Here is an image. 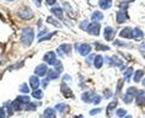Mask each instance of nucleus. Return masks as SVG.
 Returning a JSON list of instances; mask_svg holds the SVG:
<instances>
[{
	"mask_svg": "<svg viewBox=\"0 0 145 118\" xmlns=\"http://www.w3.org/2000/svg\"><path fill=\"white\" fill-rule=\"evenodd\" d=\"M33 30L30 27V28H24L22 32H21V41H22L24 44L26 46H30L32 43V39H33Z\"/></svg>",
	"mask_w": 145,
	"mask_h": 118,
	"instance_id": "1",
	"label": "nucleus"
},
{
	"mask_svg": "<svg viewBox=\"0 0 145 118\" xmlns=\"http://www.w3.org/2000/svg\"><path fill=\"white\" fill-rule=\"evenodd\" d=\"M17 15H19L22 20H30V19H32V17H33V12L31 11V9L24 8V9H20V10H19Z\"/></svg>",
	"mask_w": 145,
	"mask_h": 118,
	"instance_id": "2",
	"label": "nucleus"
},
{
	"mask_svg": "<svg viewBox=\"0 0 145 118\" xmlns=\"http://www.w3.org/2000/svg\"><path fill=\"white\" fill-rule=\"evenodd\" d=\"M43 59H44V62L48 63L49 65H56V64L58 63L57 57H56V54H54V52H48V53H46L44 57H43Z\"/></svg>",
	"mask_w": 145,
	"mask_h": 118,
	"instance_id": "3",
	"label": "nucleus"
},
{
	"mask_svg": "<svg viewBox=\"0 0 145 118\" xmlns=\"http://www.w3.org/2000/svg\"><path fill=\"white\" fill-rule=\"evenodd\" d=\"M100 23L99 22H92V23H90L89 25V27H88V32L90 35H92V36H99L100 35Z\"/></svg>",
	"mask_w": 145,
	"mask_h": 118,
	"instance_id": "4",
	"label": "nucleus"
},
{
	"mask_svg": "<svg viewBox=\"0 0 145 118\" xmlns=\"http://www.w3.org/2000/svg\"><path fill=\"white\" fill-rule=\"evenodd\" d=\"M127 20H129V15L127 10H119L117 12V23H124Z\"/></svg>",
	"mask_w": 145,
	"mask_h": 118,
	"instance_id": "5",
	"label": "nucleus"
},
{
	"mask_svg": "<svg viewBox=\"0 0 145 118\" xmlns=\"http://www.w3.org/2000/svg\"><path fill=\"white\" fill-rule=\"evenodd\" d=\"M76 47H78V52L80 53L81 55H88V54H90V52H91V46L88 43H82L80 46H76Z\"/></svg>",
	"mask_w": 145,
	"mask_h": 118,
	"instance_id": "6",
	"label": "nucleus"
},
{
	"mask_svg": "<svg viewBox=\"0 0 145 118\" xmlns=\"http://www.w3.org/2000/svg\"><path fill=\"white\" fill-rule=\"evenodd\" d=\"M35 73L37 76H44V75L48 73V69H47L46 64H39V65L35 69Z\"/></svg>",
	"mask_w": 145,
	"mask_h": 118,
	"instance_id": "7",
	"label": "nucleus"
},
{
	"mask_svg": "<svg viewBox=\"0 0 145 118\" xmlns=\"http://www.w3.org/2000/svg\"><path fill=\"white\" fill-rule=\"evenodd\" d=\"M114 35H116L114 28L108 27V26L105 28V39H106V41H112V39L114 38Z\"/></svg>",
	"mask_w": 145,
	"mask_h": 118,
	"instance_id": "8",
	"label": "nucleus"
},
{
	"mask_svg": "<svg viewBox=\"0 0 145 118\" xmlns=\"http://www.w3.org/2000/svg\"><path fill=\"white\" fill-rule=\"evenodd\" d=\"M137 105L138 106H145V91L144 90H140V91H138V94H137Z\"/></svg>",
	"mask_w": 145,
	"mask_h": 118,
	"instance_id": "9",
	"label": "nucleus"
},
{
	"mask_svg": "<svg viewBox=\"0 0 145 118\" xmlns=\"http://www.w3.org/2000/svg\"><path fill=\"white\" fill-rule=\"evenodd\" d=\"M95 92L93 91H86V92H84L82 94V96H81V98H82V101L84 102H93V100H92V97H95Z\"/></svg>",
	"mask_w": 145,
	"mask_h": 118,
	"instance_id": "10",
	"label": "nucleus"
},
{
	"mask_svg": "<svg viewBox=\"0 0 145 118\" xmlns=\"http://www.w3.org/2000/svg\"><path fill=\"white\" fill-rule=\"evenodd\" d=\"M60 91H61V94H63L65 97L67 98H72L74 97V95H72V92H71V90L69 89V86H67L65 84H61V89H60Z\"/></svg>",
	"mask_w": 145,
	"mask_h": 118,
	"instance_id": "11",
	"label": "nucleus"
},
{
	"mask_svg": "<svg viewBox=\"0 0 145 118\" xmlns=\"http://www.w3.org/2000/svg\"><path fill=\"white\" fill-rule=\"evenodd\" d=\"M70 52H71V46L70 44H61L59 46V48H58V53L61 55L63 53H65V54H70Z\"/></svg>",
	"mask_w": 145,
	"mask_h": 118,
	"instance_id": "12",
	"label": "nucleus"
},
{
	"mask_svg": "<svg viewBox=\"0 0 145 118\" xmlns=\"http://www.w3.org/2000/svg\"><path fill=\"white\" fill-rule=\"evenodd\" d=\"M119 36L123 37V38H132L133 37V30L130 27H125V28H123V30L121 31Z\"/></svg>",
	"mask_w": 145,
	"mask_h": 118,
	"instance_id": "13",
	"label": "nucleus"
},
{
	"mask_svg": "<svg viewBox=\"0 0 145 118\" xmlns=\"http://www.w3.org/2000/svg\"><path fill=\"white\" fill-rule=\"evenodd\" d=\"M133 39H135V41H141V39L144 38V33L143 31L139 30V28H135V30H133Z\"/></svg>",
	"mask_w": 145,
	"mask_h": 118,
	"instance_id": "14",
	"label": "nucleus"
},
{
	"mask_svg": "<svg viewBox=\"0 0 145 118\" xmlns=\"http://www.w3.org/2000/svg\"><path fill=\"white\" fill-rule=\"evenodd\" d=\"M30 86H31V89H33V91L37 90V87L39 86V79L37 76H31L30 78Z\"/></svg>",
	"mask_w": 145,
	"mask_h": 118,
	"instance_id": "15",
	"label": "nucleus"
},
{
	"mask_svg": "<svg viewBox=\"0 0 145 118\" xmlns=\"http://www.w3.org/2000/svg\"><path fill=\"white\" fill-rule=\"evenodd\" d=\"M99 5L102 10H108L112 6V0H100Z\"/></svg>",
	"mask_w": 145,
	"mask_h": 118,
	"instance_id": "16",
	"label": "nucleus"
},
{
	"mask_svg": "<svg viewBox=\"0 0 145 118\" xmlns=\"http://www.w3.org/2000/svg\"><path fill=\"white\" fill-rule=\"evenodd\" d=\"M56 108H57V111L59 113L64 114V113H67L68 111H69V106L65 105V103H58V105L56 106Z\"/></svg>",
	"mask_w": 145,
	"mask_h": 118,
	"instance_id": "17",
	"label": "nucleus"
},
{
	"mask_svg": "<svg viewBox=\"0 0 145 118\" xmlns=\"http://www.w3.org/2000/svg\"><path fill=\"white\" fill-rule=\"evenodd\" d=\"M93 64H95V66L97 69H101V66H102V64H103V57L96 55L95 58H93Z\"/></svg>",
	"mask_w": 145,
	"mask_h": 118,
	"instance_id": "18",
	"label": "nucleus"
},
{
	"mask_svg": "<svg viewBox=\"0 0 145 118\" xmlns=\"http://www.w3.org/2000/svg\"><path fill=\"white\" fill-rule=\"evenodd\" d=\"M102 19H103V15H102V12H100V11H95L91 16V20L93 22H99V21H101Z\"/></svg>",
	"mask_w": 145,
	"mask_h": 118,
	"instance_id": "19",
	"label": "nucleus"
},
{
	"mask_svg": "<svg viewBox=\"0 0 145 118\" xmlns=\"http://www.w3.org/2000/svg\"><path fill=\"white\" fill-rule=\"evenodd\" d=\"M44 118H57L56 111L53 108H47L44 111Z\"/></svg>",
	"mask_w": 145,
	"mask_h": 118,
	"instance_id": "20",
	"label": "nucleus"
},
{
	"mask_svg": "<svg viewBox=\"0 0 145 118\" xmlns=\"http://www.w3.org/2000/svg\"><path fill=\"white\" fill-rule=\"evenodd\" d=\"M59 76V73H58L57 70H53V69H49L48 71V79L47 80H56Z\"/></svg>",
	"mask_w": 145,
	"mask_h": 118,
	"instance_id": "21",
	"label": "nucleus"
},
{
	"mask_svg": "<svg viewBox=\"0 0 145 118\" xmlns=\"http://www.w3.org/2000/svg\"><path fill=\"white\" fill-rule=\"evenodd\" d=\"M50 11H52L53 15H56L58 19H60V20L63 19V10H61L60 8H53Z\"/></svg>",
	"mask_w": 145,
	"mask_h": 118,
	"instance_id": "22",
	"label": "nucleus"
},
{
	"mask_svg": "<svg viewBox=\"0 0 145 118\" xmlns=\"http://www.w3.org/2000/svg\"><path fill=\"white\" fill-rule=\"evenodd\" d=\"M143 75H144V71L143 70L135 71V74H134V81H135V83H139V81L141 80V78H143Z\"/></svg>",
	"mask_w": 145,
	"mask_h": 118,
	"instance_id": "23",
	"label": "nucleus"
},
{
	"mask_svg": "<svg viewBox=\"0 0 145 118\" xmlns=\"http://www.w3.org/2000/svg\"><path fill=\"white\" fill-rule=\"evenodd\" d=\"M47 22L54 25V26L58 27V28H60V27H61V23L59 22V21H57L56 19H54V17H48V19H47Z\"/></svg>",
	"mask_w": 145,
	"mask_h": 118,
	"instance_id": "24",
	"label": "nucleus"
},
{
	"mask_svg": "<svg viewBox=\"0 0 145 118\" xmlns=\"http://www.w3.org/2000/svg\"><path fill=\"white\" fill-rule=\"evenodd\" d=\"M117 105H118L117 101H112L110 105H108V107H107V116H108V117H110V114H111V111L114 110L116 107H117Z\"/></svg>",
	"mask_w": 145,
	"mask_h": 118,
	"instance_id": "25",
	"label": "nucleus"
},
{
	"mask_svg": "<svg viewBox=\"0 0 145 118\" xmlns=\"http://www.w3.org/2000/svg\"><path fill=\"white\" fill-rule=\"evenodd\" d=\"M129 3H132V0H123V1L118 3V8H121V10H125Z\"/></svg>",
	"mask_w": 145,
	"mask_h": 118,
	"instance_id": "26",
	"label": "nucleus"
},
{
	"mask_svg": "<svg viewBox=\"0 0 145 118\" xmlns=\"http://www.w3.org/2000/svg\"><path fill=\"white\" fill-rule=\"evenodd\" d=\"M11 105H12V108L15 110V111H21V110H22V105H21V102L19 101V100L14 101V102L11 103Z\"/></svg>",
	"mask_w": 145,
	"mask_h": 118,
	"instance_id": "27",
	"label": "nucleus"
},
{
	"mask_svg": "<svg viewBox=\"0 0 145 118\" xmlns=\"http://www.w3.org/2000/svg\"><path fill=\"white\" fill-rule=\"evenodd\" d=\"M95 47H96L97 51H108V49H110V47H107V46H105V44H101L99 42L95 43Z\"/></svg>",
	"mask_w": 145,
	"mask_h": 118,
	"instance_id": "28",
	"label": "nucleus"
},
{
	"mask_svg": "<svg viewBox=\"0 0 145 118\" xmlns=\"http://www.w3.org/2000/svg\"><path fill=\"white\" fill-rule=\"evenodd\" d=\"M137 94H138V90L135 87H129L128 90H127V95H129V96H132V97H134V96H137Z\"/></svg>",
	"mask_w": 145,
	"mask_h": 118,
	"instance_id": "29",
	"label": "nucleus"
},
{
	"mask_svg": "<svg viewBox=\"0 0 145 118\" xmlns=\"http://www.w3.org/2000/svg\"><path fill=\"white\" fill-rule=\"evenodd\" d=\"M17 100H19L21 103H26V105L30 103V97H28V96H19Z\"/></svg>",
	"mask_w": 145,
	"mask_h": 118,
	"instance_id": "30",
	"label": "nucleus"
},
{
	"mask_svg": "<svg viewBox=\"0 0 145 118\" xmlns=\"http://www.w3.org/2000/svg\"><path fill=\"white\" fill-rule=\"evenodd\" d=\"M32 96H33L35 98H42L43 97V92L41 90H35L32 92Z\"/></svg>",
	"mask_w": 145,
	"mask_h": 118,
	"instance_id": "31",
	"label": "nucleus"
},
{
	"mask_svg": "<svg viewBox=\"0 0 145 118\" xmlns=\"http://www.w3.org/2000/svg\"><path fill=\"white\" fill-rule=\"evenodd\" d=\"M20 91L25 92V94H27V92H30V89H28L27 84H22V85H21V86H20Z\"/></svg>",
	"mask_w": 145,
	"mask_h": 118,
	"instance_id": "32",
	"label": "nucleus"
},
{
	"mask_svg": "<svg viewBox=\"0 0 145 118\" xmlns=\"http://www.w3.org/2000/svg\"><path fill=\"white\" fill-rule=\"evenodd\" d=\"M132 73H133V69H132V68H128V70L124 71V76H125L127 80H129V79H130V75H132Z\"/></svg>",
	"mask_w": 145,
	"mask_h": 118,
	"instance_id": "33",
	"label": "nucleus"
},
{
	"mask_svg": "<svg viewBox=\"0 0 145 118\" xmlns=\"http://www.w3.org/2000/svg\"><path fill=\"white\" fill-rule=\"evenodd\" d=\"M125 113H127V111H125V110H123V108L117 110V116H118V118H121V117H123V116H125Z\"/></svg>",
	"mask_w": 145,
	"mask_h": 118,
	"instance_id": "34",
	"label": "nucleus"
},
{
	"mask_svg": "<svg viewBox=\"0 0 145 118\" xmlns=\"http://www.w3.org/2000/svg\"><path fill=\"white\" fill-rule=\"evenodd\" d=\"M54 35H56V32H53V33H50V35H47L46 37H42V38H39L38 41H39V42H42V41H47V39H50V38H52Z\"/></svg>",
	"mask_w": 145,
	"mask_h": 118,
	"instance_id": "35",
	"label": "nucleus"
},
{
	"mask_svg": "<svg viewBox=\"0 0 145 118\" xmlns=\"http://www.w3.org/2000/svg\"><path fill=\"white\" fill-rule=\"evenodd\" d=\"M123 101H124L125 103H132V101H133V97H132V96H129V95H127V94H125L124 98H123Z\"/></svg>",
	"mask_w": 145,
	"mask_h": 118,
	"instance_id": "36",
	"label": "nucleus"
},
{
	"mask_svg": "<svg viewBox=\"0 0 145 118\" xmlns=\"http://www.w3.org/2000/svg\"><path fill=\"white\" fill-rule=\"evenodd\" d=\"M123 83H124V81H123L122 79H121V80L118 81V84H117V94H119V92L122 91V86H123Z\"/></svg>",
	"mask_w": 145,
	"mask_h": 118,
	"instance_id": "37",
	"label": "nucleus"
},
{
	"mask_svg": "<svg viewBox=\"0 0 145 118\" xmlns=\"http://www.w3.org/2000/svg\"><path fill=\"white\" fill-rule=\"evenodd\" d=\"M56 65H57V69H56V70L58 71V73H61V71H63V65H61V63L58 62Z\"/></svg>",
	"mask_w": 145,
	"mask_h": 118,
	"instance_id": "38",
	"label": "nucleus"
},
{
	"mask_svg": "<svg viewBox=\"0 0 145 118\" xmlns=\"http://www.w3.org/2000/svg\"><path fill=\"white\" fill-rule=\"evenodd\" d=\"M36 107H37V105H35V103H28V105H27V110L28 111H35L36 110Z\"/></svg>",
	"mask_w": 145,
	"mask_h": 118,
	"instance_id": "39",
	"label": "nucleus"
},
{
	"mask_svg": "<svg viewBox=\"0 0 145 118\" xmlns=\"http://www.w3.org/2000/svg\"><path fill=\"white\" fill-rule=\"evenodd\" d=\"M100 112H101V108H96V110H92L91 112H90V114L93 116V114H97V113H100Z\"/></svg>",
	"mask_w": 145,
	"mask_h": 118,
	"instance_id": "40",
	"label": "nucleus"
},
{
	"mask_svg": "<svg viewBox=\"0 0 145 118\" xmlns=\"http://www.w3.org/2000/svg\"><path fill=\"white\" fill-rule=\"evenodd\" d=\"M101 96H95V100H93V103H95V105H97V103H100V101H101Z\"/></svg>",
	"mask_w": 145,
	"mask_h": 118,
	"instance_id": "41",
	"label": "nucleus"
},
{
	"mask_svg": "<svg viewBox=\"0 0 145 118\" xmlns=\"http://www.w3.org/2000/svg\"><path fill=\"white\" fill-rule=\"evenodd\" d=\"M105 96H106V97H111V96H112V92H111L110 90H106V91H105Z\"/></svg>",
	"mask_w": 145,
	"mask_h": 118,
	"instance_id": "42",
	"label": "nucleus"
},
{
	"mask_svg": "<svg viewBox=\"0 0 145 118\" xmlns=\"http://www.w3.org/2000/svg\"><path fill=\"white\" fill-rule=\"evenodd\" d=\"M33 3L36 4V6H41L42 5V0H33Z\"/></svg>",
	"mask_w": 145,
	"mask_h": 118,
	"instance_id": "43",
	"label": "nucleus"
},
{
	"mask_svg": "<svg viewBox=\"0 0 145 118\" xmlns=\"http://www.w3.org/2000/svg\"><path fill=\"white\" fill-rule=\"evenodd\" d=\"M56 1H57V0H47V4H48V5H54V4H56Z\"/></svg>",
	"mask_w": 145,
	"mask_h": 118,
	"instance_id": "44",
	"label": "nucleus"
},
{
	"mask_svg": "<svg viewBox=\"0 0 145 118\" xmlns=\"http://www.w3.org/2000/svg\"><path fill=\"white\" fill-rule=\"evenodd\" d=\"M70 79H71V78L69 76V75H65V76H64V81H68V80L70 81Z\"/></svg>",
	"mask_w": 145,
	"mask_h": 118,
	"instance_id": "45",
	"label": "nucleus"
},
{
	"mask_svg": "<svg viewBox=\"0 0 145 118\" xmlns=\"http://www.w3.org/2000/svg\"><path fill=\"white\" fill-rule=\"evenodd\" d=\"M74 118H82V116H81V114H80V116H75Z\"/></svg>",
	"mask_w": 145,
	"mask_h": 118,
	"instance_id": "46",
	"label": "nucleus"
},
{
	"mask_svg": "<svg viewBox=\"0 0 145 118\" xmlns=\"http://www.w3.org/2000/svg\"><path fill=\"white\" fill-rule=\"evenodd\" d=\"M143 85H144V86H145V79H144V80H143Z\"/></svg>",
	"mask_w": 145,
	"mask_h": 118,
	"instance_id": "47",
	"label": "nucleus"
},
{
	"mask_svg": "<svg viewBox=\"0 0 145 118\" xmlns=\"http://www.w3.org/2000/svg\"><path fill=\"white\" fill-rule=\"evenodd\" d=\"M6 1H15V0H6Z\"/></svg>",
	"mask_w": 145,
	"mask_h": 118,
	"instance_id": "48",
	"label": "nucleus"
},
{
	"mask_svg": "<svg viewBox=\"0 0 145 118\" xmlns=\"http://www.w3.org/2000/svg\"><path fill=\"white\" fill-rule=\"evenodd\" d=\"M125 118H132V116H128V117H125Z\"/></svg>",
	"mask_w": 145,
	"mask_h": 118,
	"instance_id": "49",
	"label": "nucleus"
},
{
	"mask_svg": "<svg viewBox=\"0 0 145 118\" xmlns=\"http://www.w3.org/2000/svg\"><path fill=\"white\" fill-rule=\"evenodd\" d=\"M144 51H145V46H144Z\"/></svg>",
	"mask_w": 145,
	"mask_h": 118,
	"instance_id": "50",
	"label": "nucleus"
}]
</instances>
